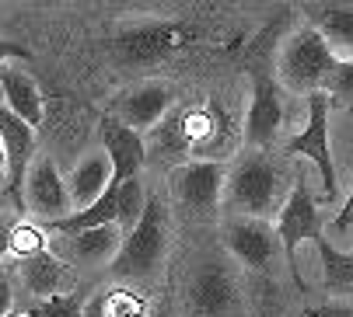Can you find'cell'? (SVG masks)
<instances>
[{"instance_id":"24","label":"cell","mask_w":353,"mask_h":317,"mask_svg":"<svg viewBox=\"0 0 353 317\" xmlns=\"http://www.w3.org/2000/svg\"><path fill=\"white\" fill-rule=\"evenodd\" d=\"M25 317H84V303L77 293H67V296H46L39 300Z\"/></svg>"},{"instance_id":"29","label":"cell","mask_w":353,"mask_h":317,"mask_svg":"<svg viewBox=\"0 0 353 317\" xmlns=\"http://www.w3.org/2000/svg\"><path fill=\"white\" fill-rule=\"evenodd\" d=\"M8 60H32V49L11 39H0V63H8Z\"/></svg>"},{"instance_id":"13","label":"cell","mask_w":353,"mask_h":317,"mask_svg":"<svg viewBox=\"0 0 353 317\" xmlns=\"http://www.w3.org/2000/svg\"><path fill=\"white\" fill-rule=\"evenodd\" d=\"M172 101H175V94H172L168 84H143V87H137V91H126V94L116 101V109H112L109 116H112L116 122H123L126 129L140 133V129L158 126V122L168 116Z\"/></svg>"},{"instance_id":"19","label":"cell","mask_w":353,"mask_h":317,"mask_svg":"<svg viewBox=\"0 0 353 317\" xmlns=\"http://www.w3.org/2000/svg\"><path fill=\"white\" fill-rule=\"evenodd\" d=\"M67 241H70V258L84 261V265H98V261H112L116 258L123 234L116 230V223H109V227L81 230V234H74Z\"/></svg>"},{"instance_id":"18","label":"cell","mask_w":353,"mask_h":317,"mask_svg":"<svg viewBox=\"0 0 353 317\" xmlns=\"http://www.w3.org/2000/svg\"><path fill=\"white\" fill-rule=\"evenodd\" d=\"M116 223V188L109 185L102 195H98L91 206L77 209V213H67L63 220H53V223H46V230H53V234H63V237H74L81 230H91V227H109Z\"/></svg>"},{"instance_id":"17","label":"cell","mask_w":353,"mask_h":317,"mask_svg":"<svg viewBox=\"0 0 353 317\" xmlns=\"http://www.w3.org/2000/svg\"><path fill=\"white\" fill-rule=\"evenodd\" d=\"M109 175H112V171H109L105 153H91V157H84V161L74 168L70 182H67L70 206H77V209L91 206L98 195H102V192L109 188Z\"/></svg>"},{"instance_id":"22","label":"cell","mask_w":353,"mask_h":317,"mask_svg":"<svg viewBox=\"0 0 353 317\" xmlns=\"http://www.w3.org/2000/svg\"><path fill=\"white\" fill-rule=\"evenodd\" d=\"M315 32L322 35V42L329 49L336 42V45L346 49V56H350V45H353V11L350 8H325V11H319Z\"/></svg>"},{"instance_id":"28","label":"cell","mask_w":353,"mask_h":317,"mask_svg":"<svg viewBox=\"0 0 353 317\" xmlns=\"http://www.w3.org/2000/svg\"><path fill=\"white\" fill-rule=\"evenodd\" d=\"M350 223H353V192L346 195L343 209H339V213H336V220L329 223V234H336L339 241H350Z\"/></svg>"},{"instance_id":"33","label":"cell","mask_w":353,"mask_h":317,"mask_svg":"<svg viewBox=\"0 0 353 317\" xmlns=\"http://www.w3.org/2000/svg\"><path fill=\"white\" fill-rule=\"evenodd\" d=\"M150 317H168V314H165V310H158V314H150Z\"/></svg>"},{"instance_id":"9","label":"cell","mask_w":353,"mask_h":317,"mask_svg":"<svg viewBox=\"0 0 353 317\" xmlns=\"http://www.w3.org/2000/svg\"><path fill=\"white\" fill-rule=\"evenodd\" d=\"M283 122V98H280V84L263 74L252 70V105H248V119H245V140L248 146H273L276 133Z\"/></svg>"},{"instance_id":"32","label":"cell","mask_w":353,"mask_h":317,"mask_svg":"<svg viewBox=\"0 0 353 317\" xmlns=\"http://www.w3.org/2000/svg\"><path fill=\"white\" fill-rule=\"evenodd\" d=\"M8 192V182H4V171H0V195H4Z\"/></svg>"},{"instance_id":"5","label":"cell","mask_w":353,"mask_h":317,"mask_svg":"<svg viewBox=\"0 0 353 317\" xmlns=\"http://www.w3.org/2000/svg\"><path fill=\"white\" fill-rule=\"evenodd\" d=\"M329 112H332V105H329V98L322 91L308 94V126L287 143V150L308 157V161L319 168V175H322V195H325V202H336V195H339V175H336L332 143H329Z\"/></svg>"},{"instance_id":"10","label":"cell","mask_w":353,"mask_h":317,"mask_svg":"<svg viewBox=\"0 0 353 317\" xmlns=\"http://www.w3.org/2000/svg\"><path fill=\"white\" fill-rule=\"evenodd\" d=\"M228 168L221 161H189L172 171V192L185 209H214L224 195Z\"/></svg>"},{"instance_id":"16","label":"cell","mask_w":353,"mask_h":317,"mask_svg":"<svg viewBox=\"0 0 353 317\" xmlns=\"http://www.w3.org/2000/svg\"><path fill=\"white\" fill-rule=\"evenodd\" d=\"M21 283L32 296H60V289L67 286V265L57 258V254H32L21 261Z\"/></svg>"},{"instance_id":"11","label":"cell","mask_w":353,"mask_h":317,"mask_svg":"<svg viewBox=\"0 0 353 317\" xmlns=\"http://www.w3.org/2000/svg\"><path fill=\"white\" fill-rule=\"evenodd\" d=\"M0 146H4V171H8V192L14 199L18 209H25L21 202V185L25 175L32 168V157H35V129H28L18 116H11L4 105H0Z\"/></svg>"},{"instance_id":"4","label":"cell","mask_w":353,"mask_h":317,"mask_svg":"<svg viewBox=\"0 0 353 317\" xmlns=\"http://www.w3.org/2000/svg\"><path fill=\"white\" fill-rule=\"evenodd\" d=\"M224 188L238 209H245L248 220H266L280 195V175L263 153H248L231 168Z\"/></svg>"},{"instance_id":"12","label":"cell","mask_w":353,"mask_h":317,"mask_svg":"<svg viewBox=\"0 0 353 317\" xmlns=\"http://www.w3.org/2000/svg\"><path fill=\"white\" fill-rule=\"evenodd\" d=\"M102 146H105V161H109V185H123L130 178H140V168L147 164V150H143V136L126 129L123 122H116L112 116L102 119Z\"/></svg>"},{"instance_id":"3","label":"cell","mask_w":353,"mask_h":317,"mask_svg":"<svg viewBox=\"0 0 353 317\" xmlns=\"http://www.w3.org/2000/svg\"><path fill=\"white\" fill-rule=\"evenodd\" d=\"M273 234H276V244L287 254V269L294 272V283L305 289V276H301V269H297V248H301V241H312V237L325 234V220L319 213V202H315L312 185L305 178H297V185L290 188Z\"/></svg>"},{"instance_id":"31","label":"cell","mask_w":353,"mask_h":317,"mask_svg":"<svg viewBox=\"0 0 353 317\" xmlns=\"http://www.w3.org/2000/svg\"><path fill=\"white\" fill-rule=\"evenodd\" d=\"M8 241H11V223H8L4 217H0V258L8 254Z\"/></svg>"},{"instance_id":"2","label":"cell","mask_w":353,"mask_h":317,"mask_svg":"<svg viewBox=\"0 0 353 317\" xmlns=\"http://www.w3.org/2000/svg\"><path fill=\"white\" fill-rule=\"evenodd\" d=\"M168 244V227H165V209L158 195H147L143 213L130 234H123L119 251L112 258V272L119 279H143L158 269V261Z\"/></svg>"},{"instance_id":"27","label":"cell","mask_w":353,"mask_h":317,"mask_svg":"<svg viewBox=\"0 0 353 317\" xmlns=\"http://www.w3.org/2000/svg\"><path fill=\"white\" fill-rule=\"evenodd\" d=\"M301 317H353V307H350V300H329V303L301 310Z\"/></svg>"},{"instance_id":"30","label":"cell","mask_w":353,"mask_h":317,"mask_svg":"<svg viewBox=\"0 0 353 317\" xmlns=\"http://www.w3.org/2000/svg\"><path fill=\"white\" fill-rule=\"evenodd\" d=\"M11 300H14V289H11V279L0 272V317L11 314Z\"/></svg>"},{"instance_id":"14","label":"cell","mask_w":353,"mask_h":317,"mask_svg":"<svg viewBox=\"0 0 353 317\" xmlns=\"http://www.w3.org/2000/svg\"><path fill=\"white\" fill-rule=\"evenodd\" d=\"M228 248L245 269H256V272H266L280 251L273 227L266 220H248V217L228 227Z\"/></svg>"},{"instance_id":"20","label":"cell","mask_w":353,"mask_h":317,"mask_svg":"<svg viewBox=\"0 0 353 317\" xmlns=\"http://www.w3.org/2000/svg\"><path fill=\"white\" fill-rule=\"evenodd\" d=\"M312 244H315V251H319V258H322L325 289H332V293H339V296H350V289H353V254L332 248L325 234L312 237Z\"/></svg>"},{"instance_id":"23","label":"cell","mask_w":353,"mask_h":317,"mask_svg":"<svg viewBox=\"0 0 353 317\" xmlns=\"http://www.w3.org/2000/svg\"><path fill=\"white\" fill-rule=\"evenodd\" d=\"M143 150L150 153H185V150H192L189 146V133H185V116L182 112H175V116H168V119H161L158 122V129L150 133V143L143 140Z\"/></svg>"},{"instance_id":"25","label":"cell","mask_w":353,"mask_h":317,"mask_svg":"<svg viewBox=\"0 0 353 317\" xmlns=\"http://www.w3.org/2000/svg\"><path fill=\"white\" fill-rule=\"evenodd\" d=\"M8 251H14V254L25 261V258H32V254H42V251H46V237H42V230H39V227L18 223V227H11Z\"/></svg>"},{"instance_id":"15","label":"cell","mask_w":353,"mask_h":317,"mask_svg":"<svg viewBox=\"0 0 353 317\" xmlns=\"http://www.w3.org/2000/svg\"><path fill=\"white\" fill-rule=\"evenodd\" d=\"M0 101H4V109L11 116H18L28 129H35L46 116L35 80L28 74H21L18 67H8V63H0Z\"/></svg>"},{"instance_id":"21","label":"cell","mask_w":353,"mask_h":317,"mask_svg":"<svg viewBox=\"0 0 353 317\" xmlns=\"http://www.w3.org/2000/svg\"><path fill=\"white\" fill-rule=\"evenodd\" d=\"M116 188V230L123 234H130L133 227H137V220H140V213H143V202H147V188H143V182L140 178H130V182H123V185H112Z\"/></svg>"},{"instance_id":"8","label":"cell","mask_w":353,"mask_h":317,"mask_svg":"<svg viewBox=\"0 0 353 317\" xmlns=\"http://www.w3.org/2000/svg\"><path fill=\"white\" fill-rule=\"evenodd\" d=\"M185 307L192 317H231L238 310V283L234 272L224 261H207L199 265L189 289H185Z\"/></svg>"},{"instance_id":"1","label":"cell","mask_w":353,"mask_h":317,"mask_svg":"<svg viewBox=\"0 0 353 317\" xmlns=\"http://www.w3.org/2000/svg\"><path fill=\"white\" fill-rule=\"evenodd\" d=\"M343 56L322 42V35L315 28H301L294 32L283 49H280V60H276V70H280V80L297 91V94H315L325 87V80L339 70Z\"/></svg>"},{"instance_id":"7","label":"cell","mask_w":353,"mask_h":317,"mask_svg":"<svg viewBox=\"0 0 353 317\" xmlns=\"http://www.w3.org/2000/svg\"><path fill=\"white\" fill-rule=\"evenodd\" d=\"M21 202L42 223H53V220H63L67 213H74L70 195H67V182L57 171L53 157H35L32 161L25 185H21Z\"/></svg>"},{"instance_id":"6","label":"cell","mask_w":353,"mask_h":317,"mask_svg":"<svg viewBox=\"0 0 353 317\" xmlns=\"http://www.w3.org/2000/svg\"><path fill=\"white\" fill-rule=\"evenodd\" d=\"M196 39V28L189 21H150V25H137L130 32H123L116 39V49L123 63H158L172 52L185 49Z\"/></svg>"},{"instance_id":"26","label":"cell","mask_w":353,"mask_h":317,"mask_svg":"<svg viewBox=\"0 0 353 317\" xmlns=\"http://www.w3.org/2000/svg\"><path fill=\"white\" fill-rule=\"evenodd\" d=\"M94 317H143V307L133 293H105L98 300Z\"/></svg>"}]
</instances>
